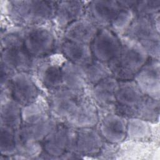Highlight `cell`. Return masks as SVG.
<instances>
[{
    "instance_id": "obj_1",
    "label": "cell",
    "mask_w": 160,
    "mask_h": 160,
    "mask_svg": "<svg viewBox=\"0 0 160 160\" xmlns=\"http://www.w3.org/2000/svg\"><path fill=\"white\" fill-rule=\"evenodd\" d=\"M159 100L144 94L133 79L119 81L114 112L156 124L159 121Z\"/></svg>"
},
{
    "instance_id": "obj_2",
    "label": "cell",
    "mask_w": 160,
    "mask_h": 160,
    "mask_svg": "<svg viewBox=\"0 0 160 160\" xmlns=\"http://www.w3.org/2000/svg\"><path fill=\"white\" fill-rule=\"evenodd\" d=\"M24 28L14 26L1 29V71L9 76L18 72H31L34 58L24 44Z\"/></svg>"
},
{
    "instance_id": "obj_3",
    "label": "cell",
    "mask_w": 160,
    "mask_h": 160,
    "mask_svg": "<svg viewBox=\"0 0 160 160\" xmlns=\"http://www.w3.org/2000/svg\"><path fill=\"white\" fill-rule=\"evenodd\" d=\"M56 5L51 1H8L6 11L14 26L25 28L52 22Z\"/></svg>"
},
{
    "instance_id": "obj_4",
    "label": "cell",
    "mask_w": 160,
    "mask_h": 160,
    "mask_svg": "<svg viewBox=\"0 0 160 160\" xmlns=\"http://www.w3.org/2000/svg\"><path fill=\"white\" fill-rule=\"evenodd\" d=\"M120 53L108 64L112 76L118 81L133 79L135 75L150 58L145 49L136 41L121 36Z\"/></svg>"
},
{
    "instance_id": "obj_5",
    "label": "cell",
    "mask_w": 160,
    "mask_h": 160,
    "mask_svg": "<svg viewBox=\"0 0 160 160\" xmlns=\"http://www.w3.org/2000/svg\"><path fill=\"white\" fill-rule=\"evenodd\" d=\"M52 22L24 28V46L33 58L49 56L59 50L61 39Z\"/></svg>"
},
{
    "instance_id": "obj_6",
    "label": "cell",
    "mask_w": 160,
    "mask_h": 160,
    "mask_svg": "<svg viewBox=\"0 0 160 160\" xmlns=\"http://www.w3.org/2000/svg\"><path fill=\"white\" fill-rule=\"evenodd\" d=\"M124 36L138 42L150 58L159 60V13L136 16Z\"/></svg>"
},
{
    "instance_id": "obj_7",
    "label": "cell",
    "mask_w": 160,
    "mask_h": 160,
    "mask_svg": "<svg viewBox=\"0 0 160 160\" xmlns=\"http://www.w3.org/2000/svg\"><path fill=\"white\" fill-rule=\"evenodd\" d=\"M58 52L43 58H34L31 74L41 89L48 94L62 86L61 67L66 60H56Z\"/></svg>"
},
{
    "instance_id": "obj_8",
    "label": "cell",
    "mask_w": 160,
    "mask_h": 160,
    "mask_svg": "<svg viewBox=\"0 0 160 160\" xmlns=\"http://www.w3.org/2000/svg\"><path fill=\"white\" fill-rule=\"evenodd\" d=\"M76 129L64 122H58L42 142L43 151L51 159H61L63 155L72 150Z\"/></svg>"
},
{
    "instance_id": "obj_9",
    "label": "cell",
    "mask_w": 160,
    "mask_h": 160,
    "mask_svg": "<svg viewBox=\"0 0 160 160\" xmlns=\"http://www.w3.org/2000/svg\"><path fill=\"white\" fill-rule=\"evenodd\" d=\"M8 89L11 98L21 107L36 101L43 91L30 72H18L11 76Z\"/></svg>"
},
{
    "instance_id": "obj_10",
    "label": "cell",
    "mask_w": 160,
    "mask_h": 160,
    "mask_svg": "<svg viewBox=\"0 0 160 160\" xmlns=\"http://www.w3.org/2000/svg\"><path fill=\"white\" fill-rule=\"evenodd\" d=\"M121 46V36L109 28L99 29L90 44L93 58L107 64L119 55Z\"/></svg>"
},
{
    "instance_id": "obj_11",
    "label": "cell",
    "mask_w": 160,
    "mask_h": 160,
    "mask_svg": "<svg viewBox=\"0 0 160 160\" xmlns=\"http://www.w3.org/2000/svg\"><path fill=\"white\" fill-rule=\"evenodd\" d=\"M84 94L63 86L48 93L46 98L52 118L59 122H64Z\"/></svg>"
},
{
    "instance_id": "obj_12",
    "label": "cell",
    "mask_w": 160,
    "mask_h": 160,
    "mask_svg": "<svg viewBox=\"0 0 160 160\" xmlns=\"http://www.w3.org/2000/svg\"><path fill=\"white\" fill-rule=\"evenodd\" d=\"M122 6L119 1H91L87 2L84 18L99 29L109 28Z\"/></svg>"
},
{
    "instance_id": "obj_13",
    "label": "cell",
    "mask_w": 160,
    "mask_h": 160,
    "mask_svg": "<svg viewBox=\"0 0 160 160\" xmlns=\"http://www.w3.org/2000/svg\"><path fill=\"white\" fill-rule=\"evenodd\" d=\"M100 119L99 111L87 94L79 99L74 110L64 123L78 129L82 128H95Z\"/></svg>"
},
{
    "instance_id": "obj_14",
    "label": "cell",
    "mask_w": 160,
    "mask_h": 160,
    "mask_svg": "<svg viewBox=\"0 0 160 160\" xmlns=\"http://www.w3.org/2000/svg\"><path fill=\"white\" fill-rule=\"evenodd\" d=\"M119 81L113 76L108 77L90 89V97L99 114L115 111Z\"/></svg>"
},
{
    "instance_id": "obj_15",
    "label": "cell",
    "mask_w": 160,
    "mask_h": 160,
    "mask_svg": "<svg viewBox=\"0 0 160 160\" xmlns=\"http://www.w3.org/2000/svg\"><path fill=\"white\" fill-rule=\"evenodd\" d=\"M128 118L114 112L100 116L98 130L103 139L111 144H119L126 139Z\"/></svg>"
},
{
    "instance_id": "obj_16",
    "label": "cell",
    "mask_w": 160,
    "mask_h": 160,
    "mask_svg": "<svg viewBox=\"0 0 160 160\" xmlns=\"http://www.w3.org/2000/svg\"><path fill=\"white\" fill-rule=\"evenodd\" d=\"M159 72V60L149 58L133 78L144 94L157 100L160 97Z\"/></svg>"
},
{
    "instance_id": "obj_17",
    "label": "cell",
    "mask_w": 160,
    "mask_h": 160,
    "mask_svg": "<svg viewBox=\"0 0 160 160\" xmlns=\"http://www.w3.org/2000/svg\"><path fill=\"white\" fill-rule=\"evenodd\" d=\"M87 2L80 1H57L52 23L62 32L72 22L84 17Z\"/></svg>"
},
{
    "instance_id": "obj_18",
    "label": "cell",
    "mask_w": 160,
    "mask_h": 160,
    "mask_svg": "<svg viewBox=\"0 0 160 160\" xmlns=\"http://www.w3.org/2000/svg\"><path fill=\"white\" fill-rule=\"evenodd\" d=\"M104 142L105 141L95 128L78 129H76L72 152L81 157L98 156Z\"/></svg>"
},
{
    "instance_id": "obj_19",
    "label": "cell",
    "mask_w": 160,
    "mask_h": 160,
    "mask_svg": "<svg viewBox=\"0 0 160 160\" xmlns=\"http://www.w3.org/2000/svg\"><path fill=\"white\" fill-rule=\"evenodd\" d=\"M62 86L80 94H87L88 84L82 67L65 60L61 67Z\"/></svg>"
},
{
    "instance_id": "obj_20",
    "label": "cell",
    "mask_w": 160,
    "mask_h": 160,
    "mask_svg": "<svg viewBox=\"0 0 160 160\" xmlns=\"http://www.w3.org/2000/svg\"><path fill=\"white\" fill-rule=\"evenodd\" d=\"M99 29L84 17L69 24L62 32V38L90 45Z\"/></svg>"
},
{
    "instance_id": "obj_21",
    "label": "cell",
    "mask_w": 160,
    "mask_h": 160,
    "mask_svg": "<svg viewBox=\"0 0 160 160\" xmlns=\"http://www.w3.org/2000/svg\"><path fill=\"white\" fill-rule=\"evenodd\" d=\"M59 51L66 60L84 67L94 59L90 45L81 44L61 38Z\"/></svg>"
},
{
    "instance_id": "obj_22",
    "label": "cell",
    "mask_w": 160,
    "mask_h": 160,
    "mask_svg": "<svg viewBox=\"0 0 160 160\" xmlns=\"http://www.w3.org/2000/svg\"><path fill=\"white\" fill-rule=\"evenodd\" d=\"M0 125L18 130L22 126V107L7 94L1 92Z\"/></svg>"
},
{
    "instance_id": "obj_23",
    "label": "cell",
    "mask_w": 160,
    "mask_h": 160,
    "mask_svg": "<svg viewBox=\"0 0 160 160\" xmlns=\"http://www.w3.org/2000/svg\"><path fill=\"white\" fill-rule=\"evenodd\" d=\"M149 124L150 122L139 118H128L126 139L136 141L149 140L151 136Z\"/></svg>"
},
{
    "instance_id": "obj_24",
    "label": "cell",
    "mask_w": 160,
    "mask_h": 160,
    "mask_svg": "<svg viewBox=\"0 0 160 160\" xmlns=\"http://www.w3.org/2000/svg\"><path fill=\"white\" fill-rule=\"evenodd\" d=\"M82 68L86 79L91 88L104 79L112 76L108 65L94 58L91 63Z\"/></svg>"
},
{
    "instance_id": "obj_25",
    "label": "cell",
    "mask_w": 160,
    "mask_h": 160,
    "mask_svg": "<svg viewBox=\"0 0 160 160\" xmlns=\"http://www.w3.org/2000/svg\"><path fill=\"white\" fill-rule=\"evenodd\" d=\"M122 7L109 28L119 36H124L134 20L136 14L133 9L119 1Z\"/></svg>"
},
{
    "instance_id": "obj_26",
    "label": "cell",
    "mask_w": 160,
    "mask_h": 160,
    "mask_svg": "<svg viewBox=\"0 0 160 160\" xmlns=\"http://www.w3.org/2000/svg\"><path fill=\"white\" fill-rule=\"evenodd\" d=\"M0 151L1 156L8 159L17 154L16 131L1 126Z\"/></svg>"
},
{
    "instance_id": "obj_27",
    "label": "cell",
    "mask_w": 160,
    "mask_h": 160,
    "mask_svg": "<svg viewBox=\"0 0 160 160\" xmlns=\"http://www.w3.org/2000/svg\"><path fill=\"white\" fill-rule=\"evenodd\" d=\"M130 7L136 16H152L159 13L160 0L131 1Z\"/></svg>"
}]
</instances>
